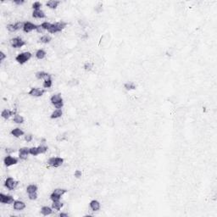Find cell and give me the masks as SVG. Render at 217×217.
<instances>
[{
    "mask_svg": "<svg viewBox=\"0 0 217 217\" xmlns=\"http://www.w3.org/2000/svg\"><path fill=\"white\" fill-rule=\"evenodd\" d=\"M53 84H54V82H53V79L52 78H49V79H47V80H44L43 82H42V87L43 88L45 89H49V88H51L53 87Z\"/></svg>",
    "mask_w": 217,
    "mask_h": 217,
    "instance_id": "32",
    "label": "cell"
},
{
    "mask_svg": "<svg viewBox=\"0 0 217 217\" xmlns=\"http://www.w3.org/2000/svg\"><path fill=\"white\" fill-rule=\"evenodd\" d=\"M12 121L15 123V124H18V125H20V124H23L25 122V118L20 116V114L17 113L16 115H15L13 117V120Z\"/></svg>",
    "mask_w": 217,
    "mask_h": 217,
    "instance_id": "25",
    "label": "cell"
},
{
    "mask_svg": "<svg viewBox=\"0 0 217 217\" xmlns=\"http://www.w3.org/2000/svg\"><path fill=\"white\" fill-rule=\"evenodd\" d=\"M46 92V90L43 88H39V87H32L30 89V91L27 92V94L31 97H34V98H41L44 95V93Z\"/></svg>",
    "mask_w": 217,
    "mask_h": 217,
    "instance_id": "8",
    "label": "cell"
},
{
    "mask_svg": "<svg viewBox=\"0 0 217 217\" xmlns=\"http://www.w3.org/2000/svg\"><path fill=\"white\" fill-rule=\"evenodd\" d=\"M37 148H38V151L40 154H44L49 151V147L44 144H40L39 146H37Z\"/></svg>",
    "mask_w": 217,
    "mask_h": 217,
    "instance_id": "33",
    "label": "cell"
},
{
    "mask_svg": "<svg viewBox=\"0 0 217 217\" xmlns=\"http://www.w3.org/2000/svg\"><path fill=\"white\" fill-rule=\"evenodd\" d=\"M51 25H52V23H50L49 21H44V22H42V24H41V26L42 27V29L44 31H48V32L50 29Z\"/></svg>",
    "mask_w": 217,
    "mask_h": 217,
    "instance_id": "38",
    "label": "cell"
},
{
    "mask_svg": "<svg viewBox=\"0 0 217 217\" xmlns=\"http://www.w3.org/2000/svg\"><path fill=\"white\" fill-rule=\"evenodd\" d=\"M46 55H47V52L44 50V49H37V52H36V54H35L36 58H37V59H39V60L43 59V58L46 57Z\"/></svg>",
    "mask_w": 217,
    "mask_h": 217,
    "instance_id": "26",
    "label": "cell"
},
{
    "mask_svg": "<svg viewBox=\"0 0 217 217\" xmlns=\"http://www.w3.org/2000/svg\"><path fill=\"white\" fill-rule=\"evenodd\" d=\"M50 103L55 108H62L64 107V100L61 93H54L50 97Z\"/></svg>",
    "mask_w": 217,
    "mask_h": 217,
    "instance_id": "3",
    "label": "cell"
},
{
    "mask_svg": "<svg viewBox=\"0 0 217 217\" xmlns=\"http://www.w3.org/2000/svg\"><path fill=\"white\" fill-rule=\"evenodd\" d=\"M69 213L68 212H61V213H59V215H58V216L59 217H69Z\"/></svg>",
    "mask_w": 217,
    "mask_h": 217,
    "instance_id": "44",
    "label": "cell"
},
{
    "mask_svg": "<svg viewBox=\"0 0 217 217\" xmlns=\"http://www.w3.org/2000/svg\"><path fill=\"white\" fill-rule=\"evenodd\" d=\"M26 208V204L24 201L22 200H16L13 204V209L16 211H22Z\"/></svg>",
    "mask_w": 217,
    "mask_h": 217,
    "instance_id": "15",
    "label": "cell"
},
{
    "mask_svg": "<svg viewBox=\"0 0 217 217\" xmlns=\"http://www.w3.org/2000/svg\"><path fill=\"white\" fill-rule=\"evenodd\" d=\"M65 159L63 157H58V156H53L50 157L47 161V165L49 167L53 168H58L64 165Z\"/></svg>",
    "mask_w": 217,
    "mask_h": 217,
    "instance_id": "4",
    "label": "cell"
},
{
    "mask_svg": "<svg viewBox=\"0 0 217 217\" xmlns=\"http://www.w3.org/2000/svg\"><path fill=\"white\" fill-rule=\"evenodd\" d=\"M32 57V54L31 52H22L18 54L16 56V61L20 65H24L26 62H28Z\"/></svg>",
    "mask_w": 217,
    "mask_h": 217,
    "instance_id": "5",
    "label": "cell"
},
{
    "mask_svg": "<svg viewBox=\"0 0 217 217\" xmlns=\"http://www.w3.org/2000/svg\"><path fill=\"white\" fill-rule=\"evenodd\" d=\"M4 185V187L8 189V191H14V190H16L17 188V187L19 185V182L16 181L14 177L8 176V177H7L5 179Z\"/></svg>",
    "mask_w": 217,
    "mask_h": 217,
    "instance_id": "6",
    "label": "cell"
},
{
    "mask_svg": "<svg viewBox=\"0 0 217 217\" xmlns=\"http://www.w3.org/2000/svg\"><path fill=\"white\" fill-rule=\"evenodd\" d=\"M27 198H28V199H29V200H31V201L37 200V198H38L37 192H32V193H28V194H27Z\"/></svg>",
    "mask_w": 217,
    "mask_h": 217,
    "instance_id": "35",
    "label": "cell"
},
{
    "mask_svg": "<svg viewBox=\"0 0 217 217\" xmlns=\"http://www.w3.org/2000/svg\"><path fill=\"white\" fill-rule=\"evenodd\" d=\"M4 164L6 167H10L15 166L18 164V159L16 157L11 156L10 154H7L4 158Z\"/></svg>",
    "mask_w": 217,
    "mask_h": 217,
    "instance_id": "12",
    "label": "cell"
},
{
    "mask_svg": "<svg viewBox=\"0 0 217 217\" xmlns=\"http://www.w3.org/2000/svg\"><path fill=\"white\" fill-rule=\"evenodd\" d=\"M6 58H7V54L3 50L0 51V62L1 63H4Z\"/></svg>",
    "mask_w": 217,
    "mask_h": 217,
    "instance_id": "40",
    "label": "cell"
},
{
    "mask_svg": "<svg viewBox=\"0 0 217 217\" xmlns=\"http://www.w3.org/2000/svg\"><path fill=\"white\" fill-rule=\"evenodd\" d=\"M32 17L36 18V19H44V18H46V14L42 9L33 10L32 11Z\"/></svg>",
    "mask_w": 217,
    "mask_h": 217,
    "instance_id": "23",
    "label": "cell"
},
{
    "mask_svg": "<svg viewBox=\"0 0 217 217\" xmlns=\"http://www.w3.org/2000/svg\"><path fill=\"white\" fill-rule=\"evenodd\" d=\"M23 25H24V21H17L15 24H8L6 25V29L8 30V32H16L17 31L20 30L23 28Z\"/></svg>",
    "mask_w": 217,
    "mask_h": 217,
    "instance_id": "10",
    "label": "cell"
},
{
    "mask_svg": "<svg viewBox=\"0 0 217 217\" xmlns=\"http://www.w3.org/2000/svg\"><path fill=\"white\" fill-rule=\"evenodd\" d=\"M25 3V0H14V1H13V4H16V6H21V5H23Z\"/></svg>",
    "mask_w": 217,
    "mask_h": 217,
    "instance_id": "42",
    "label": "cell"
},
{
    "mask_svg": "<svg viewBox=\"0 0 217 217\" xmlns=\"http://www.w3.org/2000/svg\"><path fill=\"white\" fill-rule=\"evenodd\" d=\"M29 154H30V148L22 147V148L19 149V159H22V160H26Z\"/></svg>",
    "mask_w": 217,
    "mask_h": 217,
    "instance_id": "14",
    "label": "cell"
},
{
    "mask_svg": "<svg viewBox=\"0 0 217 217\" xmlns=\"http://www.w3.org/2000/svg\"><path fill=\"white\" fill-rule=\"evenodd\" d=\"M101 203L97 199H92L89 202V208L91 209L92 211L93 212H97V211H99L101 209Z\"/></svg>",
    "mask_w": 217,
    "mask_h": 217,
    "instance_id": "17",
    "label": "cell"
},
{
    "mask_svg": "<svg viewBox=\"0 0 217 217\" xmlns=\"http://www.w3.org/2000/svg\"><path fill=\"white\" fill-rule=\"evenodd\" d=\"M123 87L126 91H133V90L137 89V85L134 82L130 81V82H126L123 84Z\"/></svg>",
    "mask_w": 217,
    "mask_h": 217,
    "instance_id": "22",
    "label": "cell"
},
{
    "mask_svg": "<svg viewBox=\"0 0 217 217\" xmlns=\"http://www.w3.org/2000/svg\"><path fill=\"white\" fill-rule=\"evenodd\" d=\"M37 190H38V187H37L36 184L33 183L28 185V186L26 187V188H25V192H26L27 194H28V193H32V192H37Z\"/></svg>",
    "mask_w": 217,
    "mask_h": 217,
    "instance_id": "29",
    "label": "cell"
},
{
    "mask_svg": "<svg viewBox=\"0 0 217 217\" xmlns=\"http://www.w3.org/2000/svg\"><path fill=\"white\" fill-rule=\"evenodd\" d=\"M82 175H83L82 170H81L79 169L75 170V171H74V177H75V179H81L82 177Z\"/></svg>",
    "mask_w": 217,
    "mask_h": 217,
    "instance_id": "39",
    "label": "cell"
},
{
    "mask_svg": "<svg viewBox=\"0 0 217 217\" xmlns=\"http://www.w3.org/2000/svg\"><path fill=\"white\" fill-rule=\"evenodd\" d=\"M10 135L13 136L14 137L20 138L22 136H25V132L21 128H20V127H16V128H13L10 131Z\"/></svg>",
    "mask_w": 217,
    "mask_h": 217,
    "instance_id": "18",
    "label": "cell"
},
{
    "mask_svg": "<svg viewBox=\"0 0 217 217\" xmlns=\"http://www.w3.org/2000/svg\"><path fill=\"white\" fill-rule=\"evenodd\" d=\"M9 43H10V46L13 49H21L26 44L25 40H23L20 37H16L11 38L9 40Z\"/></svg>",
    "mask_w": 217,
    "mask_h": 217,
    "instance_id": "7",
    "label": "cell"
},
{
    "mask_svg": "<svg viewBox=\"0 0 217 217\" xmlns=\"http://www.w3.org/2000/svg\"><path fill=\"white\" fill-rule=\"evenodd\" d=\"M32 8L33 10H38V9H41L42 8V3L41 2H39V1H36V2H34L33 4H32Z\"/></svg>",
    "mask_w": 217,
    "mask_h": 217,
    "instance_id": "37",
    "label": "cell"
},
{
    "mask_svg": "<svg viewBox=\"0 0 217 217\" xmlns=\"http://www.w3.org/2000/svg\"><path fill=\"white\" fill-rule=\"evenodd\" d=\"M60 4L61 2L58 0H49L46 3V6L50 9H56Z\"/></svg>",
    "mask_w": 217,
    "mask_h": 217,
    "instance_id": "21",
    "label": "cell"
},
{
    "mask_svg": "<svg viewBox=\"0 0 217 217\" xmlns=\"http://www.w3.org/2000/svg\"><path fill=\"white\" fill-rule=\"evenodd\" d=\"M63 110L62 108H55L50 115L51 120H57L63 116Z\"/></svg>",
    "mask_w": 217,
    "mask_h": 217,
    "instance_id": "19",
    "label": "cell"
},
{
    "mask_svg": "<svg viewBox=\"0 0 217 217\" xmlns=\"http://www.w3.org/2000/svg\"><path fill=\"white\" fill-rule=\"evenodd\" d=\"M37 27V25L36 24H34L29 20H26V21H24V25H23L22 30L25 33H30L33 31H36Z\"/></svg>",
    "mask_w": 217,
    "mask_h": 217,
    "instance_id": "11",
    "label": "cell"
},
{
    "mask_svg": "<svg viewBox=\"0 0 217 217\" xmlns=\"http://www.w3.org/2000/svg\"><path fill=\"white\" fill-rule=\"evenodd\" d=\"M55 139H56V141L58 142H66V141L68 140V133H67V132H63V133L58 134V135L56 136Z\"/></svg>",
    "mask_w": 217,
    "mask_h": 217,
    "instance_id": "28",
    "label": "cell"
},
{
    "mask_svg": "<svg viewBox=\"0 0 217 217\" xmlns=\"http://www.w3.org/2000/svg\"><path fill=\"white\" fill-rule=\"evenodd\" d=\"M16 201L14 196L9 195V194H4L3 192L0 193V203L2 204H13L14 202Z\"/></svg>",
    "mask_w": 217,
    "mask_h": 217,
    "instance_id": "9",
    "label": "cell"
},
{
    "mask_svg": "<svg viewBox=\"0 0 217 217\" xmlns=\"http://www.w3.org/2000/svg\"><path fill=\"white\" fill-rule=\"evenodd\" d=\"M81 83V82H80V80L79 79H77V78H72V79H70V81H68V82H67V85L70 87H77V86H79Z\"/></svg>",
    "mask_w": 217,
    "mask_h": 217,
    "instance_id": "30",
    "label": "cell"
},
{
    "mask_svg": "<svg viewBox=\"0 0 217 217\" xmlns=\"http://www.w3.org/2000/svg\"><path fill=\"white\" fill-rule=\"evenodd\" d=\"M4 150H5V153L8 155V154H11L15 153L16 152V149L15 148H11V147H7Z\"/></svg>",
    "mask_w": 217,
    "mask_h": 217,
    "instance_id": "41",
    "label": "cell"
},
{
    "mask_svg": "<svg viewBox=\"0 0 217 217\" xmlns=\"http://www.w3.org/2000/svg\"><path fill=\"white\" fill-rule=\"evenodd\" d=\"M39 41L42 42V43H43V44H49V43H50L51 41H52V37H51L50 35L45 34V35H43V36H42V37H40Z\"/></svg>",
    "mask_w": 217,
    "mask_h": 217,
    "instance_id": "31",
    "label": "cell"
},
{
    "mask_svg": "<svg viewBox=\"0 0 217 217\" xmlns=\"http://www.w3.org/2000/svg\"><path fill=\"white\" fill-rule=\"evenodd\" d=\"M53 211L54 209L52 207H49L48 205H45V206H42L41 209H40V213L42 214L43 216H50L53 214Z\"/></svg>",
    "mask_w": 217,
    "mask_h": 217,
    "instance_id": "20",
    "label": "cell"
},
{
    "mask_svg": "<svg viewBox=\"0 0 217 217\" xmlns=\"http://www.w3.org/2000/svg\"><path fill=\"white\" fill-rule=\"evenodd\" d=\"M51 207L53 208V209H54L55 211H59L60 209L64 207V203H62L60 200L53 201L52 202V204H51Z\"/></svg>",
    "mask_w": 217,
    "mask_h": 217,
    "instance_id": "24",
    "label": "cell"
},
{
    "mask_svg": "<svg viewBox=\"0 0 217 217\" xmlns=\"http://www.w3.org/2000/svg\"><path fill=\"white\" fill-rule=\"evenodd\" d=\"M35 77H36L37 80H47V79L52 78V75L49 73L46 72V71L39 70V71L35 73Z\"/></svg>",
    "mask_w": 217,
    "mask_h": 217,
    "instance_id": "16",
    "label": "cell"
},
{
    "mask_svg": "<svg viewBox=\"0 0 217 217\" xmlns=\"http://www.w3.org/2000/svg\"><path fill=\"white\" fill-rule=\"evenodd\" d=\"M68 23L65 20H58L57 22L52 23L50 29L49 30V32L51 34H56L61 32L64 29L66 28Z\"/></svg>",
    "mask_w": 217,
    "mask_h": 217,
    "instance_id": "1",
    "label": "cell"
},
{
    "mask_svg": "<svg viewBox=\"0 0 217 217\" xmlns=\"http://www.w3.org/2000/svg\"><path fill=\"white\" fill-rule=\"evenodd\" d=\"M94 68V63L92 61H86L83 65V70L87 72L92 71Z\"/></svg>",
    "mask_w": 217,
    "mask_h": 217,
    "instance_id": "27",
    "label": "cell"
},
{
    "mask_svg": "<svg viewBox=\"0 0 217 217\" xmlns=\"http://www.w3.org/2000/svg\"><path fill=\"white\" fill-rule=\"evenodd\" d=\"M68 192V190L66 188H61V187H57L55 189H54V191L51 192L50 196H49V199L50 200L53 202V201H57V200H60L61 198L66 194Z\"/></svg>",
    "mask_w": 217,
    "mask_h": 217,
    "instance_id": "2",
    "label": "cell"
},
{
    "mask_svg": "<svg viewBox=\"0 0 217 217\" xmlns=\"http://www.w3.org/2000/svg\"><path fill=\"white\" fill-rule=\"evenodd\" d=\"M17 112L15 111L14 109H10V108H4L1 112V117L4 120H8L11 116H14L15 115H16Z\"/></svg>",
    "mask_w": 217,
    "mask_h": 217,
    "instance_id": "13",
    "label": "cell"
},
{
    "mask_svg": "<svg viewBox=\"0 0 217 217\" xmlns=\"http://www.w3.org/2000/svg\"><path fill=\"white\" fill-rule=\"evenodd\" d=\"M34 139V135L32 133H26L25 134V136H24V140H25L26 142H29V143H31V142L33 141Z\"/></svg>",
    "mask_w": 217,
    "mask_h": 217,
    "instance_id": "34",
    "label": "cell"
},
{
    "mask_svg": "<svg viewBox=\"0 0 217 217\" xmlns=\"http://www.w3.org/2000/svg\"><path fill=\"white\" fill-rule=\"evenodd\" d=\"M30 154L32 156H37L39 154V151H38V148L37 147H32L30 148Z\"/></svg>",
    "mask_w": 217,
    "mask_h": 217,
    "instance_id": "36",
    "label": "cell"
},
{
    "mask_svg": "<svg viewBox=\"0 0 217 217\" xmlns=\"http://www.w3.org/2000/svg\"><path fill=\"white\" fill-rule=\"evenodd\" d=\"M36 32H37V33H39V34H42L45 31L42 29V27L41 26V25H37V30H36Z\"/></svg>",
    "mask_w": 217,
    "mask_h": 217,
    "instance_id": "43",
    "label": "cell"
}]
</instances>
